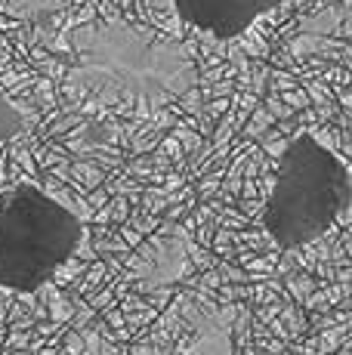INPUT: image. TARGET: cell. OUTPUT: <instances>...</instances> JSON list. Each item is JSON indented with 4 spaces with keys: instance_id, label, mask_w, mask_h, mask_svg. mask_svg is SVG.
<instances>
[{
    "instance_id": "cell-2",
    "label": "cell",
    "mask_w": 352,
    "mask_h": 355,
    "mask_svg": "<svg viewBox=\"0 0 352 355\" xmlns=\"http://www.w3.org/2000/svg\"><path fill=\"white\" fill-rule=\"evenodd\" d=\"M71 59L80 78L112 93L161 105L192 87L195 68L176 44L127 25H87L71 34Z\"/></svg>"
},
{
    "instance_id": "cell-5",
    "label": "cell",
    "mask_w": 352,
    "mask_h": 355,
    "mask_svg": "<svg viewBox=\"0 0 352 355\" xmlns=\"http://www.w3.org/2000/svg\"><path fill=\"white\" fill-rule=\"evenodd\" d=\"M22 133H25V114L6 99L3 90H0V146H3V142H12Z\"/></svg>"
},
{
    "instance_id": "cell-4",
    "label": "cell",
    "mask_w": 352,
    "mask_h": 355,
    "mask_svg": "<svg viewBox=\"0 0 352 355\" xmlns=\"http://www.w3.org/2000/svg\"><path fill=\"white\" fill-rule=\"evenodd\" d=\"M179 22L211 34L213 40H235L284 0H170Z\"/></svg>"
},
{
    "instance_id": "cell-3",
    "label": "cell",
    "mask_w": 352,
    "mask_h": 355,
    "mask_svg": "<svg viewBox=\"0 0 352 355\" xmlns=\"http://www.w3.org/2000/svg\"><path fill=\"white\" fill-rule=\"evenodd\" d=\"M84 241V223L69 204L35 182L0 195V288L40 291Z\"/></svg>"
},
{
    "instance_id": "cell-1",
    "label": "cell",
    "mask_w": 352,
    "mask_h": 355,
    "mask_svg": "<svg viewBox=\"0 0 352 355\" xmlns=\"http://www.w3.org/2000/svg\"><path fill=\"white\" fill-rule=\"evenodd\" d=\"M352 201L349 167L328 146L300 133L281 148L272 192L263 204V229L279 250L318 241Z\"/></svg>"
}]
</instances>
